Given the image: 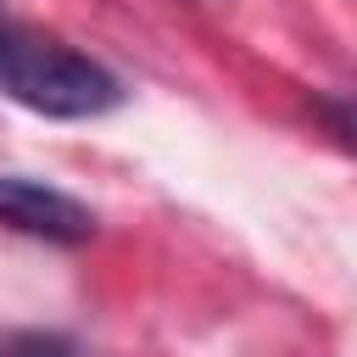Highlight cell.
<instances>
[{
  "label": "cell",
  "instance_id": "6da1fadb",
  "mask_svg": "<svg viewBox=\"0 0 357 357\" xmlns=\"http://www.w3.org/2000/svg\"><path fill=\"white\" fill-rule=\"evenodd\" d=\"M0 95L33 117L84 123V117H106L123 106V78L89 50L33 22L0 17Z\"/></svg>",
  "mask_w": 357,
  "mask_h": 357
},
{
  "label": "cell",
  "instance_id": "7a4b0ae2",
  "mask_svg": "<svg viewBox=\"0 0 357 357\" xmlns=\"http://www.w3.org/2000/svg\"><path fill=\"white\" fill-rule=\"evenodd\" d=\"M0 229L28 234V240H50V245H84V240H95V212L56 184L0 173Z\"/></svg>",
  "mask_w": 357,
  "mask_h": 357
},
{
  "label": "cell",
  "instance_id": "3957f363",
  "mask_svg": "<svg viewBox=\"0 0 357 357\" xmlns=\"http://www.w3.org/2000/svg\"><path fill=\"white\" fill-rule=\"evenodd\" d=\"M0 357H78V346L56 329H22V335L0 340Z\"/></svg>",
  "mask_w": 357,
  "mask_h": 357
}]
</instances>
